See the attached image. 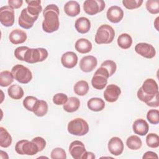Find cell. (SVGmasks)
Wrapping results in <instances>:
<instances>
[{"label":"cell","mask_w":159,"mask_h":159,"mask_svg":"<svg viewBox=\"0 0 159 159\" xmlns=\"http://www.w3.org/2000/svg\"><path fill=\"white\" fill-rule=\"evenodd\" d=\"M97 58L93 55H87L83 57L80 61V68L83 72L92 71L97 66Z\"/></svg>","instance_id":"cell-15"},{"label":"cell","mask_w":159,"mask_h":159,"mask_svg":"<svg viewBox=\"0 0 159 159\" xmlns=\"http://www.w3.org/2000/svg\"><path fill=\"white\" fill-rule=\"evenodd\" d=\"M126 145L129 149L137 150L142 147V142L139 137L134 135L127 138L126 140Z\"/></svg>","instance_id":"cell-32"},{"label":"cell","mask_w":159,"mask_h":159,"mask_svg":"<svg viewBox=\"0 0 159 159\" xmlns=\"http://www.w3.org/2000/svg\"><path fill=\"white\" fill-rule=\"evenodd\" d=\"M14 78L20 83L27 84L29 83L32 78L31 71L26 66L17 64L14 65L11 71Z\"/></svg>","instance_id":"cell-5"},{"label":"cell","mask_w":159,"mask_h":159,"mask_svg":"<svg viewBox=\"0 0 159 159\" xmlns=\"http://www.w3.org/2000/svg\"><path fill=\"white\" fill-rule=\"evenodd\" d=\"M75 27L76 31L80 34H86L91 29V22L85 17L78 18L75 23Z\"/></svg>","instance_id":"cell-21"},{"label":"cell","mask_w":159,"mask_h":159,"mask_svg":"<svg viewBox=\"0 0 159 159\" xmlns=\"http://www.w3.org/2000/svg\"><path fill=\"white\" fill-rule=\"evenodd\" d=\"M25 2L27 4V7H26L27 11L30 14L39 17V14L42 11V7L40 5L41 1L40 0L25 1Z\"/></svg>","instance_id":"cell-25"},{"label":"cell","mask_w":159,"mask_h":159,"mask_svg":"<svg viewBox=\"0 0 159 159\" xmlns=\"http://www.w3.org/2000/svg\"><path fill=\"white\" fill-rule=\"evenodd\" d=\"M12 143V137L3 127H0V146L3 148L9 147Z\"/></svg>","instance_id":"cell-30"},{"label":"cell","mask_w":159,"mask_h":159,"mask_svg":"<svg viewBox=\"0 0 159 159\" xmlns=\"http://www.w3.org/2000/svg\"><path fill=\"white\" fill-rule=\"evenodd\" d=\"M109 77L110 76L107 70L100 66L96 71L91 79V84L93 87L99 90L104 89L107 83Z\"/></svg>","instance_id":"cell-8"},{"label":"cell","mask_w":159,"mask_h":159,"mask_svg":"<svg viewBox=\"0 0 159 159\" xmlns=\"http://www.w3.org/2000/svg\"><path fill=\"white\" fill-rule=\"evenodd\" d=\"M121 94L120 88L116 84H111L107 86L104 92V98L109 102H116Z\"/></svg>","instance_id":"cell-13"},{"label":"cell","mask_w":159,"mask_h":159,"mask_svg":"<svg viewBox=\"0 0 159 159\" xmlns=\"http://www.w3.org/2000/svg\"><path fill=\"white\" fill-rule=\"evenodd\" d=\"M50 157L52 159H66V153L62 148L57 147L53 148L51 152Z\"/></svg>","instance_id":"cell-40"},{"label":"cell","mask_w":159,"mask_h":159,"mask_svg":"<svg viewBox=\"0 0 159 159\" xmlns=\"http://www.w3.org/2000/svg\"><path fill=\"white\" fill-rule=\"evenodd\" d=\"M61 63L66 68H73L78 63V56L73 52H66L62 55Z\"/></svg>","instance_id":"cell-18"},{"label":"cell","mask_w":159,"mask_h":159,"mask_svg":"<svg viewBox=\"0 0 159 159\" xmlns=\"http://www.w3.org/2000/svg\"><path fill=\"white\" fill-rule=\"evenodd\" d=\"M14 77L11 72L4 70L0 73V85L2 87L9 86L14 81Z\"/></svg>","instance_id":"cell-33"},{"label":"cell","mask_w":159,"mask_h":159,"mask_svg":"<svg viewBox=\"0 0 159 159\" xmlns=\"http://www.w3.org/2000/svg\"><path fill=\"white\" fill-rule=\"evenodd\" d=\"M108 150L109 152L115 156H119L123 152L124 143L118 137H112L108 142Z\"/></svg>","instance_id":"cell-16"},{"label":"cell","mask_w":159,"mask_h":159,"mask_svg":"<svg viewBox=\"0 0 159 159\" xmlns=\"http://www.w3.org/2000/svg\"><path fill=\"white\" fill-rule=\"evenodd\" d=\"M38 16L30 14L26 8H24L20 12L18 19L19 25L25 29H29L32 27L34 22L37 20Z\"/></svg>","instance_id":"cell-11"},{"label":"cell","mask_w":159,"mask_h":159,"mask_svg":"<svg viewBox=\"0 0 159 159\" xmlns=\"http://www.w3.org/2000/svg\"><path fill=\"white\" fill-rule=\"evenodd\" d=\"M27 37L26 32L20 29L12 30L9 35L10 42L14 45L20 44L25 42L27 40Z\"/></svg>","instance_id":"cell-19"},{"label":"cell","mask_w":159,"mask_h":159,"mask_svg":"<svg viewBox=\"0 0 159 159\" xmlns=\"http://www.w3.org/2000/svg\"><path fill=\"white\" fill-rule=\"evenodd\" d=\"M87 106L92 111L99 112L104 109L105 102L101 98H93L88 101Z\"/></svg>","instance_id":"cell-24"},{"label":"cell","mask_w":159,"mask_h":159,"mask_svg":"<svg viewBox=\"0 0 159 159\" xmlns=\"http://www.w3.org/2000/svg\"><path fill=\"white\" fill-rule=\"evenodd\" d=\"M32 141L36 144V145L37 146V147L39 148V152L42 151L45 148V147L46 146V141H45V140L43 138L41 137H34L32 140Z\"/></svg>","instance_id":"cell-43"},{"label":"cell","mask_w":159,"mask_h":159,"mask_svg":"<svg viewBox=\"0 0 159 159\" xmlns=\"http://www.w3.org/2000/svg\"><path fill=\"white\" fill-rule=\"evenodd\" d=\"M15 150L19 155L30 156L34 155L39 152L37 146L34 142L25 139L20 140L16 143Z\"/></svg>","instance_id":"cell-7"},{"label":"cell","mask_w":159,"mask_h":159,"mask_svg":"<svg viewBox=\"0 0 159 159\" xmlns=\"http://www.w3.org/2000/svg\"><path fill=\"white\" fill-rule=\"evenodd\" d=\"M105 7V2L102 0H86L83 3L84 11L90 16L102 12Z\"/></svg>","instance_id":"cell-9"},{"label":"cell","mask_w":159,"mask_h":159,"mask_svg":"<svg viewBox=\"0 0 159 159\" xmlns=\"http://www.w3.org/2000/svg\"><path fill=\"white\" fill-rule=\"evenodd\" d=\"M64 11L67 16L75 17L80 12V6L77 1H68L64 6Z\"/></svg>","instance_id":"cell-23"},{"label":"cell","mask_w":159,"mask_h":159,"mask_svg":"<svg viewBox=\"0 0 159 159\" xmlns=\"http://www.w3.org/2000/svg\"><path fill=\"white\" fill-rule=\"evenodd\" d=\"M39 99L33 96H27L23 100V106L29 111H33L35 104Z\"/></svg>","instance_id":"cell-35"},{"label":"cell","mask_w":159,"mask_h":159,"mask_svg":"<svg viewBox=\"0 0 159 159\" xmlns=\"http://www.w3.org/2000/svg\"><path fill=\"white\" fill-rule=\"evenodd\" d=\"M89 88V84L87 81L84 80H80L75 83L73 87V90L76 94L83 96L88 93Z\"/></svg>","instance_id":"cell-29"},{"label":"cell","mask_w":159,"mask_h":159,"mask_svg":"<svg viewBox=\"0 0 159 159\" xmlns=\"http://www.w3.org/2000/svg\"><path fill=\"white\" fill-rule=\"evenodd\" d=\"M29 47L27 46H20L17 47L14 50L15 57L20 61H24V56L26 51Z\"/></svg>","instance_id":"cell-42"},{"label":"cell","mask_w":159,"mask_h":159,"mask_svg":"<svg viewBox=\"0 0 159 159\" xmlns=\"http://www.w3.org/2000/svg\"><path fill=\"white\" fill-rule=\"evenodd\" d=\"M48 53L45 48H29L24 56V61L29 63L42 62L48 57Z\"/></svg>","instance_id":"cell-6"},{"label":"cell","mask_w":159,"mask_h":159,"mask_svg":"<svg viewBox=\"0 0 159 159\" xmlns=\"http://www.w3.org/2000/svg\"><path fill=\"white\" fill-rule=\"evenodd\" d=\"M132 129L135 134L144 136L148 132L149 125L145 120L143 119H138L134 121Z\"/></svg>","instance_id":"cell-20"},{"label":"cell","mask_w":159,"mask_h":159,"mask_svg":"<svg viewBox=\"0 0 159 159\" xmlns=\"http://www.w3.org/2000/svg\"><path fill=\"white\" fill-rule=\"evenodd\" d=\"M137 96L140 101L150 107H157L159 106L158 86L152 78H148L143 81L142 87L137 91Z\"/></svg>","instance_id":"cell-1"},{"label":"cell","mask_w":159,"mask_h":159,"mask_svg":"<svg viewBox=\"0 0 159 159\" xmlns=\"http://www.w3.org/2000/svg\"><path fill=\"white\" fill-rule=\"evenodd\" d=\"M143 3L142 0H123L122 4L128 9H134L140 7Z\"/></svg>","instance_id":"cell-39"},{"label":"cell","mask_w":159,"mask_h":159,"mask_svg":"<svg viewBox=\"0 0 159 159\" xmlns=\"http://www.w3.org/2000/svg\"><path fill=\"white\" fill-rule=\"evenodd\" d=\"M75 47L77 52L84 54L90 52L92 50L93 46L91 42L89 40L84 38H81L76 40Z\"/></svg>","instance_id":"cell-22"},{"label":"cell","mask_w":159,"mask_h":159,"mask_svg":"<svg viewBox=\"0 0 159 159\" xmlns=\"http://www.w3.org/2000/svg\"><path fill=\"white\" fill-rule=\"evenodd\" d=\"M0 22L5 27H11L14 23V10L9 6L0 8Z\"/></svg>","instance_id":"cell-10"},{"label":"cell","mask_w":159,"mask_h":159,"mask_svg":"<svg viewBox=\"0 0 159 159\" xmlns=\"http://www.w3.org/2000/svg\"><path fill=\"white\" fill-rule=\"evenodd\" d=\"M68 98L66 94H64V93H57L56 94H55L53 97L52 101L53 102L57 105V106H60V105H63L65 104L67 101H68Z\"/></svg>","instance_id":"cell-41"},{"label":"cell","mask_w":159,"mask_h":159,"mask_svg":"<svg viewBox=\"0 0 159 159\" xmlns=\"http://www.w3.org/2000/svg\"><path fill=\"white\" fill-rule=\"evenodd\" d=\"M59 8L55 4H49L43 11V20L42 29L47 33H52L57 31L60 27Z\"/></svg>","instance_id":"cell-2"},{"label":"cell","mask_w":159,"mask_h":159,"mask_svg":"<svg viewBox=\"0 0 159 159\" xmlns=\"http://www.w3.org/2000/svg\"><path fill=\"white\" fill-rule=\"evenodd\" d=\"M132 43V39L130 35L126 33L119 35L117 38V44L122 49L129 48Z\"/></svg>","instance_id":"cell-31"},{"label":"cell","mask_w":159,"mask_h":159,"mask_svg":"<svg viewBox=\"0 0 159 159\" xmlns=\"http://www.w3.org/2000/svg\"><path fill=\"white\" fill-rule=\"evenodd\" d=\"M80 106V101L76 97H70L67 102L63 104V108L67 112H73L76 111Z\"/></svg>","instance_id":"cell-26"},{"label":"cell","mask_w":159,"mask_h":159,"mask_svg":"<svg viewBox=\"0 0 159 159\" xmlns=\"http://www.w3.org/2000/svg\"><path fill=\"white\" fill-rule=\"evenodd\" d=\"M143 159H148V158H156L158 159V157L157 155V154L153 152L152 151H148L147 152H145L143 157H142Z\"/></svg>","instance_id":"cell-45"},{"label":"cell","mask_w":159,"mask_h":159,"mask_svg":"<svg viewBox=\"0 0 159 159\" xmlns=\"http://www.w3.org/2000/svg\"><path fill=\"white\" fill-rule=\"evenodd\" d=\"M146 143L150 148H157L159 147V137L157 134L150 133L146 137Z\"/></svg>","instance_id":"cell-34"},{"label":"cell","mask_w":159,"mask_h":159,"mask_svg":"<svg viewBox=\"0 0 159 159\" xmlns=\"http://www.w3.org/2000/svg\"><path fill=\"white\" fill-rule=\"evenodd\" d=\"M67 130L71 135L83 136L89 132V125L84 119L77 117L70 121L68 124Z\"/></svg>","instance_id":"cell-4"},{"label":"cell","mask_w":159,"mask_h":159,"mask_svg":"<svg viewBox=\"0 0 159 159\" xmlns=\"http://www.w3.org/2000/svg\"><path fill=\"white\" fill-rule=\"evenodd\" d=\"M146 8L148 12L152 14H157L159 12V1L148 0L146 2Z\"/></svg>","instance_id":"cell-36"},{"label":"cell","mask_w":159,"mask_h":159,"mask_svg":"<svg viewBox=\"0 0 159 159\" xmlns=\"http://www.w3.org/2000/svg\"><path fill=\"white\" fill-rule=\"evenodd\" d=\"M135 51L140 56L146 58H152L155 56L156 50L154 47L149 43L140 42L135 47Z\"/></svg>","instance_id":"cell-12"},{"label":"cell","mask_w":159,"mask_h":159,"mask_svg":"<svg viewBox=\"0 0 159 159\" xmlns=\"http://www.w3.org/2000/svg\"><path fill=\"white\" fill-rule=\"evenodd\" d=\"M147 119L152 124H158L159 123V111L157 109H150L147 112Z\"/></svg>","instance_id":"cell-37"},{"label":"cell","mask_w":159,"mask_h":159,"mask_svg":"<svg viewBox=\"0 0 159 159\" xmlns=\"http://www.w3.org/2000/svg\"><path fill=\"white\" fill-rule=\"evenodd\" d=\"M23 3L22 0H9L8 4L12 9H19L20 8Z\"/></svg>","instance_id":"cell-44"},{"label":"cell","mask_w":159,"mask_h":159,"mask_svg":"<svg viewBox=\"0 0 159 159\" xmlns=\"http://www.w3.org/2000/svg\"><path fill=\"white\" fill-rule=\"evenodd\" d=\"M95 155L93 152H86L83 156L82 159H94Z\"/></svg>","instance_id":"cell-46"},{"label":"cell","mask_w":159,"mask_h":159,"mask_svg":"<svg viewBox=\"0 0 159 159\" xmlns=\"http://www.w3.org/2000/svg\"><path fill=\"white\" fill-rule=\"evenodd\" d=\"M101 66L103 67L106 70H107V71L109 72V76H112L114 74V73L116 72V69H117L116 63L114 61L111 60H106L104 62H102Z\"/></svg>","instance_id":"cell-38"},{"label":"cell","mask_w":159,"mask_h":159,"mask_svg":"<svg viewBox=\"0 0 159 159\" xmlns=\"http://www.w3.org/2000/svg\"><path fill=\"white\" fill-rule=\"evenodd\" d=\"M86 152L84 144L79 140L72 142L69 146V152L74 159H82Z\"/></svg>","instance_id":"cell-14"},{"label":"cell","mask_w":159,"mask_h":159,"mask_svg":"<svg viewBox=\"0 0 159 159\" xmlns=\"http://www.w3.org/2000/svg\"><path fill=\"white\" fill-rule=\"evenodd\" d=\"M106 17L110 22L112 23H118L123 19L124 11L119 6H112L107 9Z\"/></svg>","instance_id":"cell-17"},{"label":"cell","mask_w":159,"mask_h":159,"mask_svg":"<svg viewBox=\"0 0 159 159\" xmlns=\"http://www.w3.org/2000/svg\"><path fill=\"white\" fill-rule=\"evenodd\" d=\"M114 37V29L108 24H103L98 29L94 40L98 44H108L113 41Z\"/></svg>","instance_id":"cell-3"},{"label":"cell","mask_w":159,"mask_h":159,"mask_svg":"<svg viewBox=\"0 0 159 159\" xmlns=\"http://www.w3.org/2000/svg\"><path fill=\"white\" fill-rule=\"evenodd\" d=\"M7 93L11 98L16 100L21 99L24 94L23 89L17 84L11 85L7 89Z\"/></svg>","instance_id":"cell-28"},{"label":"cell","mask_w":159,"mask_h":159,"mask_svg":"<svg viewBox=\"0 0 159 159\" xmlns=\"http://www.w3.org/2000/svg\"><path fill=\"white\" fill-rule=\"evenodd\" d=\"M47 102L43 100H38L33 109L34 114L38 117L44 116L48 112Z\"/></svg>","instance_id":"cell-27"}]
</instances>
